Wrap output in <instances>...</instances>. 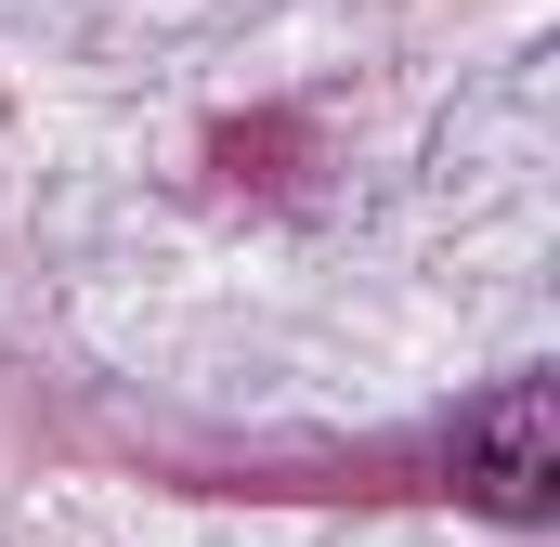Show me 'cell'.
I'll return each instance as SVG.
<instances>
[{
  "mask_svg": "<svg viewBox=\"0 0 560 547\" xmlns=\"http://www.w3.org/2000/svg\"><path fill=\"white\" fill-rule=\"evenodd\" d=\"M456 482L495 509V522H548V496H560V456H548V379H495L482 405L456 417Z\"/></svg>",
  "mask_w": 560,
  "mask_h": 547,
  "instance_id": "obj_1",
  "label": "cell"
}]
</instances>
